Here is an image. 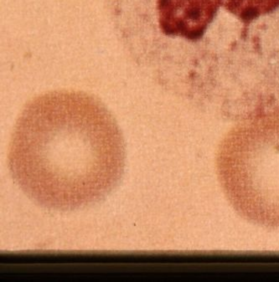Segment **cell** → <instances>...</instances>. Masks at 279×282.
<instances>
[{
    "mask_svg": "<svg viewBox=\"0 0 279 282\" xmlns=\"http://www.w3.org/2000/svg\"><path fill=\"white\" fill-rule=\"evenodd\" d=\"M216 169L240 216L279 229V108L240 121L220 141Z\"/></svg>",
    "mask_w": 279,
    "mask_h": 282,
    "instance_id": "7a4b0ae2",
    "label": "cell"
},
{
    "mask_svg": "<svg viewBox=\"0 0 279 282\" xmlns=\"http://www.w3.org/2000/svg\"><path fill=\"white\" fill-rule=\"evenodd\" d=\"M219 9L223 8L243 23V29L236 46L244 48L246 45L250 25L256 20L279 9V0H211Z\"/></svg>",
    "mask_w": 279,
    "mask_h": 282,
    "instance_id": "3957f363",
    "label": "cell"
},
{
    "mask_svg": "<svg viewBox=\"0 0 279 282\" xmlns=\"http://www.w3.org/2000/svg\"><path fill=\"white\" fill-rule=\"evenodd\" d=\"M9 166L33 200L56 210L88 205L109 194L123 173L124 140L117 121L86 93L48 92L17 120Z\"/></svg>",
    "mask_w": 279,
    "mask_h": 282,
    "instance_id": "6da1fadb",
    "label": "cell"
}]
</instances>
